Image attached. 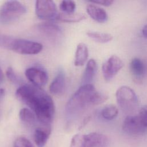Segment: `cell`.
Returning a JSON list of instances; mask_svg holds the SVG:
<instances>
[{
    "instance_id": "7402d4cb",
    "label": "cell",
    "mask_w": 147,
    "mask_h": 147,
    "mask_svg": "<svg viewBox=\"0 0 147 147\" xmlns=\"http://www.w3.org/2000/svg\"><path fill=\"white\" fill-rule=\"evenodd\" d=\"M59 7L63 13H72L75 10L76 4L73 1H63L60 2Z\"/></svg>"
},
{
    "instance_id": "277c9868",
    "label": "cell",
    "mask_w": 147,
    "mask_h": 147,
    "mask_svg": "<svg viewBox=\"0 0 147 147\" xmlns=\"http://www.w3.org/2000/svg\"><path fill=\"white\" fill-rule=\"evenodd\" d=\"M26 12V7L18 1H7L0 7V22H12Z\"/></svg>"
},
{
    "instance_id": "5b68a950",
    "label": "cell",
    "mask_w": 147,
    "mask_h": 147,
    "mask_svg": "<svg viewBox=\"0 0 147 147\" xmlns=\"http://www.w3.org/2000/svg\"><path fill=\"white\" fill-rule=\"evenodd\" d=\"M116 99L119 106L124 110H132L136 108L138 98L135 92L130 87L123 86L116 92Z\"/></svg>"
},
{
    "instance_id": "9a60e30c",
    "label": "cell",
    "mask_w": 147,
    "mask_h": 147,
    "mask_svg": "<svg viewBox=\"0 0 147 147\" xmlns=\"http://www.w3.org/2000/svg\"><path fill=\"white\" fill-rule=\"evenodd\" d=\"M88 56V50L87 45L84 43H79L76 48L74 64L76 66H82L84 64Z\"/></svg>"
},
{
    "instance_id": "603a6c76",
    "label": "cell",
    "mask_w": 147,
    "mask_h": 147,
    "mask_svg": "<svg viewBox=\"0 0 147 147\" xmlns=\"http://www.w3.org/2000/svg\"><path fill=\"white\" fill-rule=\"evenodd\" d=\"M14 37L0 33V47L10 50Z\"/></svg>"
},
{
    "instance_id": "d4e9b609",
    "label": "cell",
    "mask_w": 147,
    "mask_h": 147,
    "mask_svg": "<svg viewBox=\"0 0 147 147\" xmlns=\"http://www.w3.org/2000/svg\"><path fill=\"white\" fill-rule=\"evenodd\" d=\"M13 147H33V146L28 139L21 136L16 139Z\"/></svg>"
},
{
    "instance_id": "83f0119b",
    "label": "cell",
    "mask_w": 147,
    "mask_h": 147,
    "mask_svg": "<svg viewBox=\"0 0 147 147\" xmlns=\"http://www.w3.org/2000/svg\"><path fill=\"white\" fill-rule=\"evenodd\" d=\"M5 91L4 89L0 88V120L2 116V103L3 100L5 97Z\"/></svg>"
},
{
    "instance_id": "f1b7e54d",
    "label": "cell",
    "mask_w": 147,
    "mask_h": 147,
    "mask_svg": "<svg viewBox=\"0 0 147 147\" xmlns=\"http://www.w3.org/2000/svg\"><path fill=\"white\" fill-rule=\"evenodd\" d=\"M142 35L145 37L147 38V24L144 25L142 29Z\"/></svg>"
},
{
    "instance_id": "9c48e42d",
    "label": "cell",
    "mask_w": 147,
    "mask_h": 147,
    "mask_svg": "<svg viewBox=\"0 0 147 147\" xmlns=\"http://www.w3.org/2000/svg\"><path fill=\"white\" fill-rule=\"evenodd\" d=\"M122 60L116 55L110 56L102 65V73L107 81L111 79L123 67Z\"/></svg>"
},
{
    "instance_id": "e0dca14e",
    "label": "cell",
    "mask_w": 147,
    "mask_h": 147,
    "mask_svg": "<svg viewBox=\"0 0 147 147\" xmlns=\"http://www.w3.org/2000/svg\"><path fill=\"white\" fill-rule=\"evenodd\" d=\"M86 18V16L82 13H59L56 19L65 22H77Z\"/></svg>"
},
{
    "instance_id": "3957f363",
    "label": "cell",
    "mask_w": 147,
    "mask_h": 147,
    "mask_svg": "<svg viewBox=\"0 0 147 147\" xmlns=\"http://www.w3.org/2000/svg\"><path fill=\"white\" fill-rule=\"evenodd\" d=\"M108 144L109 139L106 135L92 132L75 134L71 140L70 147H106Z\"/></svg>"
},
{
    "instance_id": "4fadbf2b",
    "label": "cell",
    "mask_w": 147,
    "mask_h": 147,
    "mask_svg": "<svg viewBox=\"0 0 147 147\" xmlns=\"http://www.w3.org/2000/svg\"><path fill=\"white\" fill-rule=\"evenodd\" d=\"M51 134V127L44 126L36 129L34 132V140L38 147H44Z\"/></svg>"
},
{
    "instance_id": "44dd1931",
    "label": "cell",
    "mask_w": 147,
    "mask_h": 147,
    "mask_svg": "<svg viewBox=\"0 0 147 147\" xmlns=\"http://www.w3.org/2000/svg\"><path fill=\"white\" fill-rule=\"evenodd\" d=\"M118 109L114 105H109L103 108L101 111L102 117L107 120H112L118 115Z\"/></svg>"
},
{
    "instance_id": "8992f818",
    "label": "cell",
    "mask_w": 147,
    "mask_h": 147,
    "mask_svg": "<svg viewBox=\"0 0 147 147\" xmlns=\"http://www.w3.org/2000/svg\"><path fill=\"white\" fill-rule=\"evenodd\" d=\"M42 45L39 42L22 38H14L10 51L22 55H35L40 53Z\"/></svg>"
},
{
    "instance_id": "484cf974",
    "label": "cell",
    "mask_w": 147,
    "mask_h": 147,
    "mask_svg": "<svg viewBox=\"0 0 147 147\" xmlns=\"http://www.w3.org/2000/svg\"><path fill=\"white\" fill-rule=\"evenodd\" d=\"M137 115L140 117L144 126L147 127V105L141 107L140 110L138 114Z\"/></svg>"
},
{
    "instance_id": "6da1fadb",
    "label": "cell",
    "mask_w": 147,
    "mask_h": 147,
    "mask_svg": "<svg viewBox=\"0 0 147 147\" xmlns=\"http://www.w3.org/2000/svg\"><path fill=\"white\" fill-rule=\"evenodd\" d=\"M16 96L33 110L41 123L50 126L55 115V105L44 90L33 84H23L16 90Z\"/></svg>"
},
{
    "instance_id": "30bf717a",
    "label": "cell",
    "mask_w": 147,
    "mask_h": 147,
    "mask_svg": "<svg viewBox=\"0 0 147 147\" xmlns=\"http://www.w3.org/2000/svg\"><path fill=\"white\" fill-rule=\"evenodd\" d=\"M25 76L32 84L39 87L44 86L48 79V75L45 71L35 67L28 68L25 71Z\"/></svg>"
},
{
    "instance_id": "ba28073f",
    "label": "cell",
    "mask_w": 147,
    "mask_h": 147,
    "mask_svg": "<svg viewBox=\"0 0 147 147\" xmlns=\"http://www.w3.org/2000/svg\"><path fill=\"white\" fill-rule=\"evenodd\" d=\"M123 130L127 134L137 136L142 134L147 130L138 115H128L123 121L122 124Z\"/></svg>"
},
{
    "instance_id": "5bb4252c",
    "label": "cell",
    "mask_w": 147,
    "mask_h": 147,
    "mask_svg": "<svg viewBox=\"0 0 147 147\" xmlns=\"http://www.w3.org/2000/svg\"><path fill=\"white\" fill-rule=\"evenodd\" d=\"M88 14L98 22H104L107 19L106 11L102 8L93 4H89L86 7Z\"/></svg>"
},
{
    "instance_id": "ffe728a7",
    "label": "cell",
    "mask_w": 147,
    "mask_h": 147,
    "mask_svg": "<svg viewBox=\"0 0 147 147\" xmlns=\"http://www.w3.org/2000/svg\"><path fill=\"white\" fill-rule=\"evenodd\" d=\"M87 35L92 40L99 43H106L113 38V36L109 33L98 32H88Z\"/></svg>"
},
{
    "instance_id": "4316f807",
    "label": "cell",
    "mask_w": 147,
    "mask_h": 147,
    "mask_svg": "<svg viewBox=\"0 0 147 147\" xmlns=\"http://www.w3.org/2000/svg\"><path fill=\"white\" fill-rule=\"evenodd\" d=\"M91 2L94 3L99 4L105 6H109L111 5L112 3L114 2L113 0H94V1H91Z\"/></svg>"
},
{
    "instance_id": "8fae6325",
    "label": "cell",
    "mask_w": 147,
    "mask_h": 147,
    "mask_svg": "<svg viewBox=\"0 0 147 147\" xmlns=\"http://www.w3.org/2000/svg\"><path fill=\"white\" fill-rule=\"evenodd\" d=\"M37 28L41 33L53 40H59L63 36L61 28L53 23L44 22L38 24Z\"/></svg>"
},
{
    "instance_id": "2e32d148",
    "label": "cell",
    "mask_w": 147,
    "mask_h": 147,
    "mask_svg": "<svg viewBox=\"0 0 147 147\" xmlns=\"http://www.w3.org/2000/svg\"><path fill=\"white\" fill-rule=\"evenodd\" d=\"M97 69V65L94 59H90L88 61L86 69L84 70L82 82L83 84H90V82L92 80Z\"/></svg>"
},
{
    "instance_id": "7c38bea8",
    "label": "cell",
    "mask_w": 147,
    "mask_h": 147,
    "mask_svg": "<svg viewBox=\"0 0 147 147\" xmlns=\"http://www.w3.org/2000/svg\"><path fill=\"white\" fill-rule=\"evenodd\" d=\"M65 76L63 70H60L49 86V91L55 95L61 94L65 90Z\"/></svg>"
},
{
    "instance_id": "7a4b0ae2",
    "label": "cell",
    "mask_w": 147,
    "mask_h": 147,
    "mask_svg": "<svg viewBox=\"0 0 147 147\" xmlns=\"http://www.w3.org/2000/svg\"><path fill=\"white\" fill-rule=\"evenodd\" d=\"M96 92L95 87L91 84H83L80 87L66 104L65 112L67 117L74 118L88 106L94 105Z\"/></svg>"
},
{
    "instance_id": "52a82bcc",
    "label": "cell",
    "mask_w": 147,
    "mask_h": 147,
    "mask_svg": "<svg viewBox=\"0 0 147 147\" xmlns=\"http://www.w3.org/2000/svg\"><path fill=\"white\" fill-rule=\"evenodd\" d=\"M35 11L37 16L42 20H51L57 18V7L51 0H37L36 1Z\"/></svg>"
},
{
    "instance_id": "ac0fdd59",
    "label": "cell",
    "mask_w": 147,
    "mask_h": 147,
    "mask_svg": "<svg viewBox=\"0 0 147 147\" xmlns=\"http://www.w3.org/2000/svg\"><path fill=\"white\" fill-rule=\"evenodd\" d=\"M130 70L133 75L137 78H141L144 74L145 66L139 58H134L130 63Z\"/></svg>"
},
{
    "instance_id": "d6986e66",
    "label": "cell",
    "mask_w": 147,
    "mask_h": 147,
    "mask_svg": "<svg viewBox=\"0 0 147 147\" xmlns=\"http://www.w3.org/2000/svg\"><path fill=\"white\" fill-rule=\"evenodd\" d=\"M19 117L21 121L28 125L34 124L37 118L34 112L28 108H22L20 110Z\"/></svg>"
},
{
    "instance_id": "f546056e",
    "label": "cell",
    "mask_w": 147,
    "mask_h": 147,
    "mask_svg": "<svg viewBox=\"0 0 147 147\" xmlns=\"http://www.w3.org/2000/svg\"><path fill=\"white\" fill-rule=\"evenodd\" d=\"M2 77H3V74H2V72L1 71V69H0V82L2 80Z\"/></svg>"
},
{
    "instance_id": "cb8c5ba5",
    "label": "cell",
    "mask_w": 147,
    "mask_h": 147,
    "mask_svg": "<svg viewBox=\"0 0 147 147\" xmlns=\"http://www.w3.org/2000/svg\"><path fill=\"white\" fill-rule=\"evenodd\" d=\"M6 76L9 80L14 84H20L23 82L22 79L17 75L12 68L9 67L6 70Z\"/></svg>"
}]
</instances>
